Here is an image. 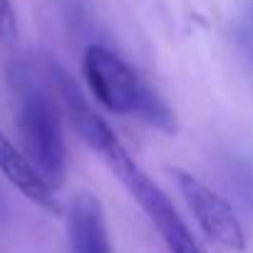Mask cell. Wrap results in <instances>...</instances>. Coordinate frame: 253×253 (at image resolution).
<instances>
[{"label": "cell", "instance_id": "obj_6", "mask_svg": "<svg viewBox=\"0 0 253 253\" xmlns=\"http://www.w3.org/2000/svg\"><path fill=\"white\" fill-rule=\"evenodd\" d=\"M0 174H3L35 206H40V209H45L50 213H60V204L55 199V189L35 171V167L28 162L23 149H18L5 137L3 129H0Z\"/></svg>", "mask_w": 253, "mask_h": 253}, {"label": "cell", "instance_id": "obj_1", "mask_svg": "<svg viewBox=\"0 0 253 253\" xmlns=\"http://www.w3.org/2000/svg\"><path fill=\"white\" fill-rule=\"evenodd\" d=\"M47 77L52 84V94L60 102V109L67 114L72 129L89 149L99 154V159L112 169V174L134 196V201L142 206V211L149 216V221L164 238L167 248L171 253H201L199 243L194 241V233L189 231L169 196L144 174V169L124 149L114 129L87 104L75 80L57 65H47Z\"/></svg>", "mask_w": 253, "mask_h": 253}, {"label": "cell", "instance_id": "obj_5", "mask_svg": "<svg viewBox=\"0 0 253 253\" xmlns=\"http://www.w3.org/2000/svg\"><path fill=\"white\" fill-rule=\"evenodd\" d=\"M67 241L72 253H114L107 218L97 196H75L67 209Z\"/></svg>", "mask_w": 253, "mask_h": 253}, {"label": "cell", "instance_id": "obj_3", "mask_svg": "<svg viewBox=\"0 0 253 253\" xmlns=\"http://www.w3.org/2000/svg\"><path fill=\"white\" fill-rule=\"evenodd\" d=\"M13 77L15 122L23 154L52 189H60L67 176V144L62 137L60 102L28 72L18 70Z\"/></svg>", "mask_w": 253, "mask_h": 253}, {"label": "cell", "instance_id": "obj_4", "mask_svg": "<svg viewBox=\"0 0 253 253\" xmlns=\"http://www.w3.org/2000/svg\"><path fill=\"white\" fill-rule=\"evenodd\" d=\"M171 174L176 179L181 199L186 201L189 211L194 213V218L201 226V231L206 233V238L228 251H243L246 231H243L236 211L231 209V204L223 196H218L216 191H211L194 174H189L184 169H174Z\"/></svg>", "mask_w": 253, "mask_h": 253}, {"label": "cell", "instance_id": "obj_2", "mask_svg": "<svg viewBox=\"0 0 253 253\" xmlns=\"http://www.w3.org/2000/svg\"><path fill=\"white\" fill-rule=\"evenodd\" d=\"M82 77L92 97L112 114L137 117L157 129L174 134L176 117L167 99L154 92L119 55L104 45H89L82 55Z\"/></svg>", "mask_w": 253, "mask_h": 253}, {"label": "cell", "instance_id": "obj_7", "mask_svg": "<svg viewBox=\"0 0 253 253\" xmlns=\"http://www.w3.org/2000/svg\"><path fill=\"white\" fill-rule=\"evenodd\" d=\"M18 35V15L13 8V0H0V38L15 40Z\"/></svg>", "mask_w": 253, "mask_h": 253}]
</instances>
